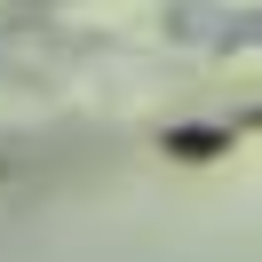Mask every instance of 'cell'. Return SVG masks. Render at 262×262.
Segmentation results:
<instances>
[{
    "mask_svg": "<svg viewBox=\"0 0 262 262\" xmlns=\"http://www.w3.org/2000/svg\"><path fill=\"white\" fill-rule=\"evenodd\" d=\"M167 151H175V159H223L230 135L223 127H167Z\"/></svg>",
    "mask_w": 262,
    "mask_h": 262,
    "instance_id": "obj_1",
    "label": "cell"
}]
</instances>
